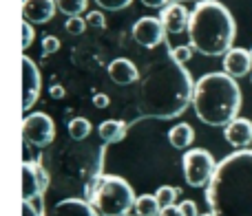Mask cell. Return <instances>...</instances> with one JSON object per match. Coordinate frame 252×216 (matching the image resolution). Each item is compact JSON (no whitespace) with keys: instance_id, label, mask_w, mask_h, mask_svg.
Masks as SVG:
<instances>
[{"instance_id":"cell-33","label":"cell","mask_w":252,"mask_h":216,"mask_svg":"<svg viewBox=\"0 0 252 216\" xmlns=\"http://www.w3.org/2000/svg\"><path fill=\"white\" fill-rule=\"evenodd\" d=\"M142 4L148 9H166L170 4V0H142Z\"/></svg>"},{"instance_id":"cell-11","label":"cell","mask_w":252,"mask_h":216,"mask_svg":"<svg viewBox=\"0 0 252 216\" xmlns=\"http://www.w3.org/2000/svg\"><path fill=\"white\" fill-rule=\"evenodd\" d=\"M159 20L164 22V29L168 35H179L184 31H188L190 11L184 7V2H170L166 9H161Z\"/></svg>"},{"instance_id":"cell-23","label":"cell","mask_w":252,"mask_h":216,"mask_svg":"<svg viewBox=\"0 0 252 216\" xmlns=\"http://www.w3.org/2000/svg\"><path fill=\"white\" fill-rule=\"evenodd\" d=\"M87 18H82V16H71V18H66V22H64V31L66 33H71V35H82L84 31H87Z\"/></svg>"},{"instance_id":"cell-2","label":"cell","mask_w":252,"mask_h":216,"mask_svg":"<svg viewBox=\"0 0 252 216\" xmlns=\"http://www.w3.org/2000/svg\"><path fill=\"white\" fill-rule=\"evenodd\" d=\"M206 203L215 216H252V150L244 148L219 161Z\"/></svg>"},{"instance_id":"cell-19","label":"cell","mask_w":252,"mask_h":216,"mask_svg":"<svg viewBox=\"0 0 252 216\" xmlns=\"http://www.w3.org/2000/svg\"><path fill=\"white\" fill-rule=\"evenodd\" d=\"M135 216H159L161 205L155 194H142L135 201Z\"/></svg>"},{"instance_id":"cell-21","label":"cell","mask_w":252,"mask_h":216,"mask_svg":"<svg viewBox=\"0 0 252 216\" xmlns=\"http://www.w3.org/2000/svg\"><path fill=\"white\" fill-rule=\"evenodd\" d=\"M56 4L58 11H62L66 18H71V16H82L87 11L89 0H56Z\"/></svg>"},{"instance_id":"cell-25","label":"cell","mask_w":252,"mask_h":216,"mask_svg":"<svg viewBox=\"0 0 252 216\" xmlns=\"http://www.w3.org/2000/svg\"><path fill=\"white\" fill-rule=\"evenodd\" d=\"M168 53L179 62V64H186V62L192 57L195 49H192L190 44H182V47H168Z\"/></svg>"},{"instance_id":"cell-3","label":"cell","mask_w":252,"mask_h":216,"mask_svg":"<svg viewBox=\"0 0 252 216\" xmlns=\"http://www.w3.org/2000/svg\"><path fill=\"white\" fill-rule=\"evenodd\" d=\"M237 38L235 16L219 0H201L190 11L188 40L197 53L206 57L226 55Z\"/></svg>"},{"instance_id":"cell-14","label":"cell","mask_w":252,"mask_h":216,"mask_svg":"<svg viewBox=\"0 0 252 216\" xmlns=\"http://www.w3.org/2000/svg\"><path fill=\"white\" fill-rule=\"evenodd\" d=\"M223 137L237 150H244V148H248L252 143V121L244 119V117H237V119H232L223 128Z\"/></svg>"},{"instance_id":"cell-20","label":"cell","mask_w":252,"mask_h":216,"mask_svg":"<svg viewBox=\"0 0 252 216\" xmlns=\"http://www.w3.org/2000/svg\"><path fill=\"white\" fill-rule=\"evenodd\" d=\"M66 130H69L71 139L82 141V139H87L89 135H91L93 126H91V121H89L87 117H75V119H71L69 124H66Z\"/></svg>"},{"instance_id":"cell-28","label":"cell","mask_w":252,"mask_h":216,"mask_svg":"<svg viewBox=\"0 0 252 216\" xmlns=\"http://www.w3.org/2000/svg\"><path fill=\"white\" fill-rule=\"evenodd\" d=\"M84 18H87L89 27H95V29H104L106 27V18H104V13L102 11H89Z\"/></svg>"},{"instance_id":"cell-4","label":"cell","mask_w":252,"mask_h":216,"mask_svg":"<svg viewBox=\"0 0 252 216\" xmlns=\"http://www.w3.org/2000/svg\"><path fill=\"white\" fill-rule=\"evenodd\" d=\"M241 88L228 73H206L195 82L192 108L199 121L213 128H226L241 110Z\"/></svg>"},{"instance_id":"cell-8","label":"cell","mask_w":252,"mask_h":216,"mask_svg":"<svg viewBox=\"0 0 252 216\" xmlns=\"http://www.w3.org/2000/svg\"><path fill=\"white\" fill-rule=\"evenodd\" d=\"M166 29L164 22L155 16H142L133 25V40L144 49H157L159 44H166Z\"/></svg>"},{"instance_id":"cell-37","label":"cell","mask_w":252,"mask_h":216,"mask_svg":"<svg viewBox=\"0 0 252 216\" xmlns=\"http://www.w3.org/2000/svg\"><path fill=\"white\" fill-rule=\"evenodd\" d=\"M250 84H252V78H250Z\"/></svg>"},{"instance_id":"cell-30","label":"cell","mask_w":252,"mask_h":216,"mask_svg":"<svg viewBox=\"0 0 252 216\" xmlns=\"http://www.w3.org/2000/svg\"><path fill=\"white\" fill-rule=\"evenodd\" d=\"M93 106L95 108H109L111 106L109 95H106V93H95V95H93Z\"/></svg>"},{"instance_id":"cell-29","label":"cell","mask_w":252,"mask_h":216,"mask_svg":"<svg viewBox=\"0 0 252 216\" xmlns=\"http://www.w3.org/2000/svg\"><path fill=\"white\" fill-rule=\"evenodd\" d=\"M33 35H35L33 25H31V22H27V20H22V49H25V51L31 47V42H33Z\"/></svg>"},{"instance_id":"cell-12","label":"cell","mask_w":252,"mask_h":216,"mask_svg":"<svg viewBox=\"0 0 252 216\" xmlns=\"http://www.w3.org/2000/svg\"><path fill=\"white\" fill-rule=\"evenodd\" d=\"M56 11V0H22V20L31 25H47Z\"/></svg>"},{"instance_id":"cell-27","label":"cell","mask_w":252,"mask_h":216,"mask_svg":"<svg viewBox=\"0 0 252 216\" xmlns=\"http://www.w3.org/2000/svg\"><path fill=\"white\" fill-rule=\"evenodd\" d=\"M40 49H42V55L49 57V55H53V53L60 51V40H58L56 35H44Z\"/></svg>"},{"instance_id":"cell-36","label":"cell","mask_w":252,"mask_h":216,"mask_svg":"<svg viewBox=\"0 0 252 216\" xmlns=\"http://www.w3.org/2000/svg\"><path fill=\"white\" fill-rule=\"evenodd\" d=\"M201 216H215V214H213V212H210V214H201Z\"/></svg>"},{"instance_id":"cell-26","label":"cell","mask_w":252,"mask_h":216,"mask_svg":"<svg viewBox=\"0 0 252 216\" xmlns=\"http://www.w3.org/2000/svg\"><path fill=\"white\" fill-rule=\"evenodd\" d=\"M130 2L133 0H95V4L100 9H104V11H122Z\"/></svg>"},{"instance_id":"cell-1","label":"cell","mask_w":252,"mask_h":216,"mask_svg":"<svg viewBox=\"0 0 252 216\" xmlns=\"http://www.w3.org/2000/svg\"><path fill=\"white\" fill-rule=\"evenodd\" d=\"M195 84L170 53L153 60L135 84L137 119H175L192 106Z\"/></svg>"},{"instance_id":"cell-22","label":"cell","mask_w":252,"mask_h":216,"mask_svg":"<svg viewBox=\"0 0 252 216\" xmlns=\"http://www.w3.org/2000/svg\"><path fill=\"white\" fill-rule=\"evenodd\" d=\"M179 194H182V190H179V188H173V186H161L159 190L155 192V196H157L161 208H170V205L177 201Z\"/></svg>"},{"instance_id":"cell-18","label":"cell","mask_w":252,"mask_h":216,"mask_svg":"<svg viewBox=\"0 0 252 216\" xmlns=\"http://www.w3.org/2000/svg\"><path fill=\"white\" fill-rule=\"evenodd\" d=\"M168 141L177 150H188L190 143L195 141V130H192L190 124H175L168 130Z\"/></svg>"},{"instance_id":"cell-24","label":"cell","mask_w":252,"mask_h":216,"mask_svg":"<svg viewBox=\"0 0 252 216\" xmlns=\"http://www.w3.org/2000/svg\"><path fill=\"white\" fill-rule=\"evenodd\" d=\"M22 216H47L44 214V196L33 201H22Z\"/></svg>"},{"instance_id":"cell-13","label":"cell","mask_w":252,"mask_h":216,"mask_svg":"<svg viewBox=\"0 0 252 216\" xmlns=\"http://www.w3.org/2000/svg\"><path fill=\"white\" fill-rule=\"evenodd\" d=\"M250 69H252V51L232 47L223 55V73H228L230 78H235V80L246 78Z\"/></svg>"},{"instance_id":"cell-34","label":"cell","mask_w":252,"mask_h":216,"mask_svg":"<svg viewBox=\"0 0 252 216\" xmlns=\"http://www.w3.org/2000/svg\"><path fill=\"white\" fill-rule=\"evenodd\" d=\"M159 216H184V212L179 208H175V205H170V208H161Z\"/></svg>"},{"instance_id":"cell-6","label":"cell","mask_w":252,"mask_h":216,"mask_svg":"<svg viewBox=\"0 0 252 216\" xmlns=\"http://www.w3.org/2000/svg\"><path fill=\"white\" fill-rule=\"evenodd\" d=\"M184 179L190 188H208L210 179H213L217 163H215L213 155L204 148H195L184 155Z\"/></svg>"},{"instance_id":"cell-32","label":"cell","mask_w":252,"mask_h":216,"mask_svg":"<svg viewBox=\"0 0 252 216\" xmlns=\"http://www.w3.org/2000/svg\"><path fill=\"white\" fill-rule=\"evenodd\" d=\"M49 95H51L53 100H64L66 91H64V86H62V84H51V88H49Z\"/></svg>"},{"instance_id":"cell-9","label":"cell","mask_w":252,"mask_h":216,"mask_svg":"<svg viewBox=\"0 0 252 216\" xmlns=\"http://www.w3.org/2000/svg\"><path fill=\"white\" fill-rule=\"evenodd\" d=\"M49 177L40 161H22V201H33L42 199L44 190H47Z\"/></svg>"},{"instance_id":"cell-15","label":"cell","mask_w":252,"mask_h":216,"mask_svg":"<svg viewBox=\"0 0 252 216\" xmlns=\"http://www.w3.org/2000/svg\"><path fill=\"white\" fill-rule=\"evenodd\" d=\"M106 73H109L111 82L118 84V86H130V84H137L139 75H142L137 66H135L130 60H126V57H115V60L109 64Z\"/></svg>"},{"instance_id":"cell-10","label":"cell","mask_w":252,"mask_h":216,"mask_svg":"<svg viewBox=\"0 0 252 216\" xmlns=\"http://www.w3.org/2000/svg\"><path fill=\"white\" fill-rule=\"evenodd\" d=\"M42 78L40 69L29 55H22V110H31L40 100Z\"/></svg>"},{"instance_id":"cell-31","label":"cell","mask_w":252,"mask_h":216,"mask_svg":"<svg viewBox=\"0 0 252 216\" xmlns=\"http://www.w3.org/2000/svg\"><path fill=\"white\" fill-rule=\"evenodd\" d=\"M179 210L184 212V216H201L199 210H197V205L192 203V201H184V203L179 205Z\"/></svg>"},{"instance_id":"cell-17","label":"cell","mask_w":252,"mask_h":216,"mask_svg":"<svg viewBox=\"0 0 252 216\" xmlns=\"http://www.w3.org/2000/svg\"><path fill=\"white\" fill-rule=\"evenodd\" d=\"M97 133H100V139L104 143H120L124 141L126 133H128V126L122 119H106L100 124Z\"/></svg>"},{"instance_id":"cell-16","label":"cell","mask_w":252,"mask_h":216,"mask_svg":"<svg viewBox=\"0 0 252 216\" xmlns=\"http://www.w3.org/2000/svg\"><path fill=\"white\" fill-rule=\"evenodd\" d=\"M47 216H100L91 203L80 199H62L49 210Z\"/></svg>"},{"instance_id":"cell-5","label":"cell","mask_w":252,"mask_h":216,"mask_svg":"<svg viewBox=\"0 0 252 216\" xmlns=\"http://www.w3.org/2000/svg\"><path fill=\"white\" fill-rule=\"evenodd\" d=\"M87 194H91V205L100 216H128L137 201L133 188L115 174L100 177L91 188H87Z\"/></svg>"},{"instance_id":"cell-7","label":"cell","mask_w":252,"mask_h":216,"mask_svg":"<svg viewBox=\"0 0 252 216\" xmlns=\"http://www.w3.org/2000/svg\"><path fill=\"white\" fill-rule=\"evenodd\" d=\"M56 139V124L47 112H31L22 121V141L31 148H47Z\"/></svg>"},{"instance_id":"cell-35","label":"cell","mask_w":252,"mask_h":216,"mask_svg":"<svg viewBox=\"0 0 252 216\" xmlns=\"http://www.w3.org/2000/svg\"><path fill=\"white\" fill-rule=\"evenodd\" d=\"M175 2H201V0H175Z\"/></svg>"}]
</instances>
